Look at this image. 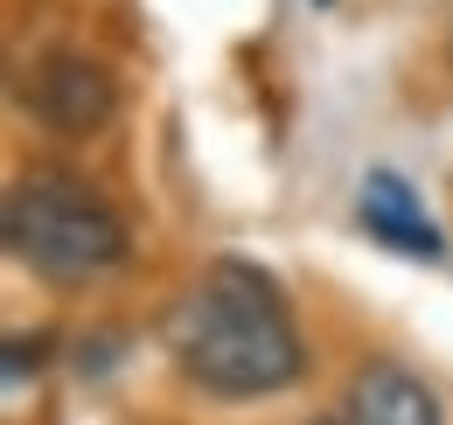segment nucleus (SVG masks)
<instances>
[{"label": "nucleus", "mask_w": 453, "mask_h": 425, "mask_svg": "<svg viewBox=\"0 0 453 425\" xmlns=\"http://www.w3.org/2000/svg\"><path fill=\"white\" fill-rule=\"evenodd\" d=\"M7 251L35 279L50 286H91L98 272H112L126 259V223L119 210L91 189L77 182L70 167H35L7 189Z\"/></svg>", "instance_id": "nucleus-2"}, {"label": "nucleus", "mask_w": 453, "mask_h": 425, "mask_svg": "<svg viewBox=\"0 0 453 425\" xmlns=\"http://www.w3.org/2000/svg\"><path fill=\"white\" fill-rule=\"evenodd\" d=\"M314 7H335V0H314Z\"/></svg>", "instance_id": "nucleus-7"}, {"label": "nucleus", "mask_w": 453, "mask_h": 425, "mask_svg": "<svg viewBox=\"0 0 453 425\" xmlns=\"http://www.w3.org/2000/svg\"><path fill=\"white\" fill-rule=\"evenodd\" d=\"M356 223H363L377 244L404 251V259H440V251H447L440 223L426 216V203L411 196V182H404L397 167H370V174H363V189H356Z\"/></svg>", "instance_id": "nucleus-4"}, {"label": "nucleus", "mask_w": 453, "mask_h": 425, "mask_svg": "<svg viewBox=\"0 0 453 425\" xmlns=\"http://www.w3.org/2000/svg\"><path fill=\"white\" fill-rule=\"evenodd\" d=\"M161 342L181 363V376L203 383L210 398H273L307 363L286 293L258 266H237V259L210 266L174 300Z\"/></svg>", "instance_id": "nucleus-1"}, {"label": "nucleus", "mask_w": 453, "mask_h": 425, "mask_svg": "<svg viewBox=\"0 0 453 425\" xmlns=\"http://www.w3.org/2000/svg\"><path fill=\"white\" fill-rule=\"evenodd\" d=\"M349 425H447V412L404 363H363L349 376Z\"/></svg>", "instance_id": "nucleus-5"}, {"label": "nucleus", "mask_w": 453, "mask_h": 425, "mask_svg": "<svg viewBox=\"0 0 453 425\" xmlns=\"http://www.w3.org/2000/svg\"><path fill=\"white\" fill-rule=\"evenodd\" d=\"M21 105H28L35 126H50L63 140H84V133H98L119 112V84H112V70H105L98 56L42 50L28 63V77H21Z\"/></svg>", "instance_id": "nucleus-3"}, {"label": "nucleus", "mask_w": 453, "mask_h": 425, "mask_svg": "<svg viewBox=\"0 0 453 425\" xmlns=\"http://www.w3.org/2000/svg\"><path fill=\"white\" fill-rule=\"evenodd\" d=\"M28 363L42 370V335H7V390L28 383Z\"/></svg>", "instance_id": "nucleus-6"}]
</instances>
